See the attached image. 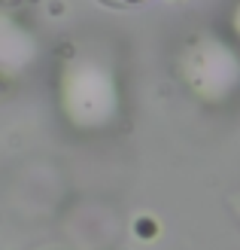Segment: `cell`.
<instances>
[{
  "label": "cell",
  "instance_id": "1",
  "mask_svg": "<svg viewBox=\"0 0 240 250\" xmlns=\"http://www.w3.org/2000/svg\"><path fill=\"white\" fill-rule=\"evenodd\" d=\"M122 3H140V0H122Z\"/></svg>",
  "mask_w": 240,
  "mask_h": 250
}]
</instances>
